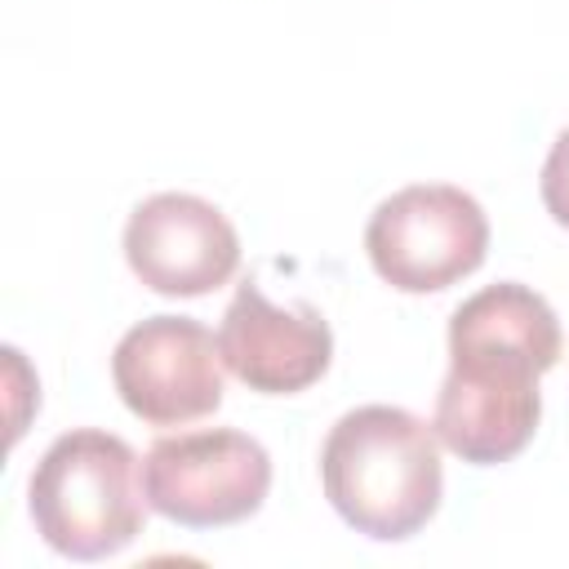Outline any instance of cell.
Segmentation results:
<instances>
[{
	"mask_svg": "<svg viewBox=\"0 0 569 569\" xmlns=\"http://www.w3.org/2000/svg\"><path fill=\"white\" fill-rule=\"evenodd\" d=\"M267 449L231 427L160 436L142 458L147 507L182 529L240 525L267 502Z\"/></svg>",
	"mask_w": 569,
	"mask_h": 569,
	"instance_id": "277c9868",
	"label": "cell"
},
{
	"mask_svg": "<svg viewBox=\"0 0 569 569\" xmlns=\"http://www.w3.org/2000/svg\"><path fill=\"white\" fill-rule=\"evenodd\" d=\"M538 191H542L547 213L560 227H569V129H560V138L551 142L547 164H542V178H538Z\"/></svg>",
	"mask_w": 569,
	"mask_h": 569,
	"instance_id": "30bf717a",
	"label": "cell"
},
{
	"mask_svg": "<svg viewBox=\"0 0 569 569\" xmlns=\"http://www.w3.org/2000/svg\"><path fill=\"white\" fill-rule=\"evenodd\" d=\"M129 271L164 298H200L240 267V236L227 213L191 191L147 196L124 222Z\"/></svg>",
	"mask_w": 569,
	"mask_h": 569,
	"instance_id": "52a82bcc",
	"label": "cell"
},
{
	"mask_svg": "<svg viewBox=\"0 0 569 569\" xmlns=\"http://www.w3.org/2000/svg\"><path fill=\"white\" fill-rule=\"evenodd\" d=\"M320 485L356 533L378 542L413 538L440 511V436L400 405H360L329 427Z\"/></svg>",
	"mask_w": 569,
	"mask_h": 569,
	"instance_id": "6da1fadb",
	"label": "cell"
},
{
	"mask_svg": "<svg viewBox=\"0 0 569 569\" xmlns=\"http://www.w3.org/2000/svg\"><path fill=\"white\" fill-rule=\"evenodd\" d=\"M36 533L67 560H107L124 551L147 520L138 453L98 427L58 436L27 485Z\"/></svg>",
	"mask_w": 569,
	"mask_h": 569,
	"instance_id": "7a4b0ae2",
	"label": "cell"
},
{
	"mask_svg": "<svg viewBox=\"0 0 569 569\" xmlns=\"http://www.w3.org/2000/svg\"><path fill=\"white\" fill-rule=\"evenodd\" d=\"M560 342L551 302L516 280L485 284L449 316V356H507L547 373L560 360Z\"/></svg>",
	"mask_w": 569,
	"mask_h": 569,
	"instance_id": "9c48e42d",
	"label": "cell"
},
{
	"mask_svg": "<svg viewBox=\"0 0 569 569\" xmlns=\"http://www.w3.org/2000/svg\"><path fill=\"white\" fill-rule=\"evenodd\" d=\"M489 249V218L476 196L449 182H418L387 196L365 227L373 271L400 293H440L471 276Z\"/></svg>",
	"mask_w": 569,
	"mask_h": 569,
	"instance_id": "3957f363",
	"label": "cell"
},
{
	"mask_svg": "<svg viewBox=\"0 0 569 569\" xmlns=\"http://www.w3.org/2000/svg\"><path fill=\"white\" fill-rule=\"evenodd\" d=\"M222 365L262 396H293L325 378L333 360V333L329 320L307 307H276L253 280L236 289V298L222 311L218 325Z\"/></svg>",
	"mask_w": 569,
	"mask_h": 569,
	"instance_id": "ba28073f",
	"label": "cell"
},
{
	"mask_svg": "<svg viewBox=\"0 0 569 569\" xmlns=\"http://www.w3.org/2000/svg\"><path fill=\"white\" fill-rule=\"evenodd\" d=\"M124 409L151 427H182L222 405V347L191 316H147L111 351Z\"/></svg>",
	"mask_w": 569,
	"mask_h": 569,
	"instance_id": "5b68a950",
	"label": "cell"
},
{
	"mask_svg": "<svg viewBox=\"0 0 569 569\" xmlns=\"http://www.w3.org/2000/svg\"><path fill=\"white\" fill-rule=\"evenodd\" d=\"M538 369L507 356H449L436 391V436L471 467L511 462L538 431Z\"/></svg>",
	"mask_w": 569,
	"mask_h": 569,
	"instance_id": "8992f818",
	"label": "cell"
}]
</instances>
